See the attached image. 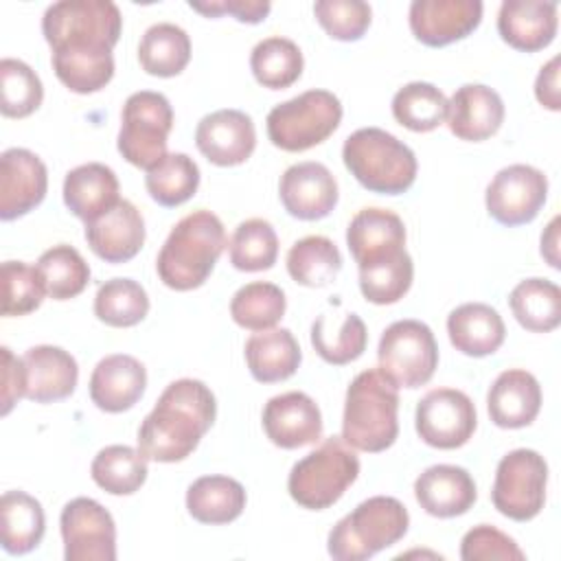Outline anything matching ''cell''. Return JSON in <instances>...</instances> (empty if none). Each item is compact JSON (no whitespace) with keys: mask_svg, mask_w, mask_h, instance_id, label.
Wrapping results in <instances>:
<instances>
[{"mask_svg":"<svg viewBox=\"0 0 561 561\" xmlns=\"http://www.w3.org/2000/svg\"><path fill=\"white\" fill-rule=\"evenodd\" d=\"M344 167L370 193L401 195L416 180V156L397 136L379 127L353 131L342 147Z\"/></svg>","mask_w":561,"mask_h":561,"instance_id":"cell-5","label":"cell"},{"mask_svg":"<svg viewBox=\"0 0 561 561\" xmlns=\"http://www.w3.org/2000/svg\"><path fill=\"white\" fill-rule=\"evenodd\" d=\"M265 436L280 449L313 445L322 436V414L318 403L298 390L272 397L263 408Z\"/></svg>","mask_w":561,"mask_h":561,"instance_id":"cell-19","label":"cell"},{"mask_svg":"<svg viewBox=\"0 0 561 561\" xmlns=\"http://www.w3.org/2000/svg\"><path fill=\"white\" fill-rule=\"evenodd\" d=\"M224 248L226 230L221 219L206 208L193 210L164 239L156 259L158 276L169 289H197L210 276Z\"/></svg>","mask_w":561,"mask_h":561,"instance_id":"cell-2","label":"cell"},{"mask_svg":"<svg viewBox=\"0 0 561 561\" xmlns=\"http://www.w3.org/2000/svg\"><path fill=\"white\" fill-rule=\"evenodd\" d=\"M0 112L7 118H26L42 105L44 88L28 64L4 57L0 61Z\"/></svg>","mask_w":561,"mask_h":561,"instance_id":"cell-45","label":"cell"},{"mask_svg":"<svg viewBox=\"0 0 561 561\" xmlns=\"http://www.w3.org/2000/svg\"><path fill=\"white\" fill-rule=\"evenodd\" d=\"M368 333L366 324L357 313H346L335 331H329L324 316H320L311 327V344L316 353L333 366H344L355 362L366 351Z\"/></svg>","mask_w":561,"mask_h":561,"instance_id":"cell-46","label":"cell"},{"mask_svg":"<svg viewBox=\"0 0 561 561\" xmlns=\"http://www.w3.org/2000/svg\"><path fill=\"white\" fill-rule=\"evenodd\" d=\"M486 410L491 421L502 430L530 425L541 410V386L524 368L502 370L489 388Z\"/></svg>","mask_w":561,"mask_h":561,"instance_id":"cell-25","label":"cell"},{"mask_svg":"<svg viewBox=\"0 0 561 561\" xmlns=\"http://www.w3.org/2000/svg\"><path fill=\"white\" fill-rule=\"evenodd\" d=\"M445 121L456 138L480 142L502 127L504 101L484 83H465L447 101Z\"/></svg>","mask_w":561,"mask_h":561,"instance_id":"cell-22","label":"cell"},{"mask_svg":"<svg viewBox=\"0 0 561 561\" xmlns=\"http://www.w3.org/2000/svg\"><path fill=\"white\" fill-rule=\"evenodd\" d=\"M147 386L145 366L125 353L105 355L90 375V399L92 403L110 414L134 408Z\"/></svg>","mask_w":561,"mask_h":561,"instance_id":"cell-24","label":"cell"},{"mask_svg":"<svg viewBox=\"0 0 561 561\" xmlns=\"http://www.w3.org/2000/svg\"><path fill=\"white\" fill-rule=\"evenodd\" d=\"M508 305L526 331L548 333L561 322V289L548 278L519 280L508 296Z\"/></svg>","mask_w":561,"mask_h":561,"instance_id":"cell-33","label":"cell"},{"mask_svg":"<svg viewBox=\"0 0 561 561\" xmlns=\"http://www.w3.org/2000/svg\"><path fill=\"white\" fill-rule=\"evenodd\" d=\"M245 489L228 476H202L186 491V511L199 524H230L245 508Z\"/></svg>","mask_w":561,"mask_h":561,"instance_id":"cell-31","label":"cell"},{"mask_svg":"<svg viewBox=\"0 0 561 561\" xmlns=\"http://www.w3.org/2000/svg\"><path fill=\"white\" fill-rule=\"evenodd\" d=\"M2 316H26L35 311L46 291L35 265L24 261H4L2 270Z\"/></svg>","mask_w":561,"mask_h":561,"instance_id":"cell-48","label":"cell"},{"mask_svg":"<svg viewBox=\"0 0 561 561\" xmlns=\"http://www.w3.org/2000/svg\"><path fill=\"white\" fill-rule=\"evenodd\" d=\"M118 199V178L101 162L79 164L64 178V204L83 224L110 210Z\"/></svg>","mask_w":561,"mask_h":561,"instance_id":"cell-29","label":"cell"},{"mask_svg":"<svg viewBox=\"0 0 561 561\" xmlns=\"http://www.w3.org/2000/svg\"><path fill=\"white\" fill-rule=\"evenodd\" d=\"M66 561H114L116 524L92 497L70 500L59 517Z\"/></svg>","mask_w":561,"mask_h":561,"instance_id":"cell-13","label":"cell"},{"mask_svg":"<svg viewBox=\"0 0 561 561\" xmlns=\"http://www.w3.org/2000/svg\"><path fill=\"white\" fill-rule=\"evenodd\" d=\"M2 364H0V414L7 416L11 408L26 397V368L24 359L15 357L9 346L0 348Z\"/></svg>","mask_w":561,"mask_h":561,"instance_id":"cell-52","label":"cell"},{"mask_svg":"<svg viewBox=\"0 0 561 561\" xmlns=\"http://www.w3.org/2000/svg\"><path fill=\"white\" fill-rule=\"evenodd\" d=\"M412 35L432 48H440L471 35L482 20L480 0H414L410 4Z\"/></svg>","mask_w":561,"mask_h":561,"instance_id":"cell-15","label":"cell"},{"mask_svg":"<svg viewBox=\"0 0 561 561\" xmlns=\"http://www.w3.org/2000/svg\"><path fill=\"white\" fill-rule=\"evenodd\" d=\"M342 121V103L329 90H307L267 114V136L283 151H307L324 142Z\"/></svg>","mask_w":561,"mask_h":561,"instance_id":"cell-8","label":"cell"},{"mask_svg":"<svg viewBox=\"0 0 561 561\" xmlns=\"http://www.w3.org/2000/svg\"><path fill=\"white\" fill-rule=\"evenodd\" d=\"M399 392L379 370H362L346 388L342 438L359 451H386L399 434Z\"/></svg>","mask_w":561,"mask_h":561,"instance_id":"cell-3","label":"cell"},{"mask_svg":"<svg viewBox=\"0 0 561 561\" xmlns=\"http://www.w3.org/2000/svg\"><path fill=\"white\" fill-rule=\"evenodd\" d=\"M346 245L357 267L388 261L405 250L403 219L388 208H362L346 228Z\"/></svg>","mask_w":561,"mask_h":561,"instance_id":"cell-21","label":"cell"},{"mask_svg":"<svg viewBox=\"0 0 561 561\" xmlns=\"http://www.w3.org/2000/svg\"><path fill=\"white\" fill-rule=\"evenodd\" d=\"M342 270L337 245L322 234L298 239L287 252V272L302 287H324Z\"/></svg>","mask_w":561,"mask_h":561,"instance_id":"cell-35","label":"cell"},{"mask_svg":"<svg viewBox=\"0 0 561 561\" xmlns=\"http://www.w3.org/2000/svg\"><path fill=\"white\" fill-rule=\"evenodd\" d=\"M392 116L410 131H432L447 116V99L434 83L412 81L392 96Z\"/></svg>","mask_w":561,"mask_h":561,"instance_id":"cell-41","label":"cell"},{"mask_svg":"<svg viewBox=\"0 0 561 561\" xmlns=\"http://www.w3.org/2000/svg\"><path fill=\"white\" fill-rule=\"evenodd\" d=\"M230 263L239 272H263L276 263L278 237L267 219L241 221L230 239Z\"/></svg>","mask_w":561,"mask_h":561,"instance_id":"cell-43","label":"cell"},{"mask_svg":"<svg viewBox=\"0 0 561 561\" xmlns=\"http://www.w3.org/2000/svg\"><path fill=\"white\" fill-rule=\"evenodd\" d=\"M302 362L300 346L289 329L256 331L245 342V364L261 383L289 379Z\"/></svg>","mask_w":561,"mask_h":561,"instance_id":"cell-30","label":"cell"},{"mask_svg":"<svg viewBox=\"0 0 561 561\" xmlns=\"http://www.w3.org/2000/svg\"><path fill=\"white\" fill-rule=\"evenodd\" d=\"M460 559L462 561H524V550L515 543L513 537L502 533L495 526L480 524L465 533L460 541Z\"/></svg>","mask_w":561,"mask_h":561,"instance_id":"cell-50","label":"cell"},{"mask_svg":"<svg viewBox=\"0 0 561 561\" xmlns=\"http://www.w3.org/2000/svg\"><path fill=\"white\" fill-rule=\"evenodd\" d=\"M188 7L206 18L234 15L239 22L259 24L267 18L272 4L267 0H208V2H188Z\"/></svg>","mask_w":561,"mask_h":561,"instance_id":"cell-51","label":"cell"},{"mask_svg":"<svg viewBox=\"0 0 561 561\" xmlns=\"http://www.w3.org/2000/svg\"><path fill=\"white\" fill-rule=\"evenodd\" d=\"M313 15L329 37L357 42L370 26V4L362 0H318Z\"/></svg>","mask_w":561,"mask_h":561,"instance_id":"cell-49","label":"cell"},{"mask_svg":"<svg viewBox=\"0 0 561 561\" xmlns=\"http://www.w3.org/2000/svg\"><path fill=\"white\" fill-rule=\"evenodd\" d=\"M548 197V178L530 164H511L500 169L486 186V213L502 226H522L533 221Z\"/></svg>","mask_w":561,"mask_h":561,"instance_id":"cell-14","label":"cell"},{"mask_svg":"<svg viewBox=\"0 0 561 561\" xmlns=\"http://www.w3.org/2000/svg\"><path fill=\"white\" fill-rule=\"evenodd\" d=\"M414 425L425 445L456 449L473 436L478 414L473 401L462 390L434 388L416 403Z\"/></svg>","mask_w":561,"mask_h":561,"instance_id":"cell-12","label":"cell"},{"mask_svg":"<svg viewBox=\"0 0 561 561\" xmlns=\"http://www.w3.org/2000/svg\"><path fill=\"white\" fill-rule=\"evenodd\" d=\"M548 462L535 449H513L497 462L491 500L513 522L537 517L546 504Z\"/></svg>","mask_w":561,"mask_h":561,"instance_id":"cell-11","label":"cell"},{"mask_svg":"<svg viewBox=\"0 0 561 561\" xmlns=\"http://www.w3.org/2000/svg\"><path fill=\"white\" fill-rule=\"evenodd\" d=\"M408 526V508L397 497L373 495L331 528L327 550L335 561H366L403 539Z\"/></svg>","mask_w":561,"mask_h":561,"instance_id":"cell-6","label":"cell"},{"mask_svg":"<svg viewBox=\"0 0 561 561\" xmlns=\"http://www.w3.org/2000/svg\"><path fill=\"white\" fill-rule=\"evenodd\" d=\"M26 399L35 403H55L70 397L77 388V359L53 344L31 346L24 353Z\"/></svg>","mask_w":561,"mask_h":561,"instance_id":"cell-27","label":"cell"},{"mask_svg":"<svg viewBox=\"0 0 561 561\" xmlns=\"http://www.w3.org/2000/svg\"><path fill=\"white\" fill-rule=\"evenodd\" d=\"M149 296L145 287L131 278H110L94 296V316L107 327L127 329L145 320Z\"/></svg>","mask_w":561,"mask_h":561,"instance_id":"cell-42","label":"cell"},{"mask_svg":"<svg viewBox=\"0 0 561 561\" xmlns=\"http://www.w3.org/2000/svg\"><path fill=\"white\" fill-rule=\"evenodd\" d=\"M123 18L110 0H59L42 18L53 55H105L121 37Z\"/></svg>","mask_w":561,"mask_h":561,"instance_id":"cell-4","label":"cell"},{"mask_svg":"<svg viewBox=\"0 0 561 561\" xmlns=\"http://www.w3.org/2000/svg\"><path fill=\"white\" fill-rule=\"evenodd\" d=\"M57 79L77 94H92L105 88L114 77V57L105 55H53Z\"/></svg>","mask_w":561,"mask_h":561,"instance_id":"cell-47","label":"cell"},{"mask_svg":"<svg viewBox=\"0 0 561 561\" xmlns=\"http://www.w3.org/2000/svg\"><path fill=\"white\" fill-rule=\"evenodd\" d=\"M559 57H552L546 66H541L537 81H535V96L537 101L552 110L559 112L561 110V92H559Z\"/></svg>","mask_w":561,"mask_h":561,"instance_id":"cell-53","label":"cell"},{"mask_svg":"<svg viewBox=\"0 0 561 561\" xmlns=\"http://www.w3.org/2000/svg\"><path fill=\"white\" fill-rule=\"evenodd\" d=\"M138 61L147 75L175 77L191 61V39L171 22L149 26L138 44Z\"/></svg>","mask_w":561,"mask_h":561,"instance_id":"cell-34","label":"cell"},{"mask_svg":"<svg viewBox=\"0 0 561 561\" xmlns=\"http://www.w3.org/2000/svg\"><path fill=\"white\" fill-rule=\"evenodd\" d=\"M414 497L427 515L449 519L465 515L476 504L478 491L465 467L432 465L416 478Z\"/></svg>","mask_w":561,"mask_h":561,"instance_id":"cell-26","label":"cell"},{"mask_svg":"<svg viewBox=\"0 0 561 561\" xmlns=\"http://www.w3.org/2000/svg\"><path fill=\"white\" fill-rule=\"evenodd\" d=\"M46 296L53 300H70L90 283V265L77 248L59 243L42 252L35 263Z\"/></svg>","mask_w":561,"mask_h":561,"instance_id":"cell-36","label":"cell"},{"mask_svg":"<svg viewBox=\"0 0 561 561\" xmlns=\"http://www.w3.org/2000/svg\"><path fill=\"white\" fill-rule=\"evenodd\" d=\"M559 217H552V221L541 232V256L548 261L550 267L559 270Z\"/></svg>","mask_w":561,"mask_h":561,"instance_id":"cell-54","label":"cell"},{"mask_svg":"<svg viewBox=\"0 0 561 561\" xmlns=\"http://www.w3.org/2000/svg\"><path fill=\"white\" fill-rule=\"evenodd\" d=\"M217 416L210 388L199 379H175L138 427V451L153 462L188 458Z\"/></svg>","mask_w":561,"mask_h":561,"instance_id":"cell-1","label":"cell"},{"mask_svg":"<svg viewBox=\"0 0 561 561\" xmlns=\"http://www.w3.org/2000/svg\"><path fill=\"white\" fill-rule=\"evenodd\" d=\"M85 241L105 263H125L145 243V219L129 199H118L110 210L85 224Z\"/></svg>","mask_w":561,"mask_h":561,"instance_id":"cell-20","label":"cell"},{"mask_svg":"<svg viewBox=\"0 0 561 561\" xmlns=\"http://www.w3.org/2000/svg\"><path fill=\"white\" fill-rule=\"evenodd\" d=\"M199 153L217 167L243 164L256 147L252 118L241 110H217L206 114L195 129Z\"/></svg>","mask_w":561,"mask_h":561,"instance_id":"cell-17","label":"cell"},{"mask_svg":"<svg viewBox=\"0 0 561 561\" xmlns=\"http://www.w3.org/2000/svg\"><path fill=\"white\" fill-rule=\"evenodd\" d=\"M357 476V454L342 436H331L291 467L287 491L298 506L324 511L344 495Z\"/></svg>","mask_w":561,"mask_h":561,"instance_id":"cell-7","label":"cell"},{"mask_svg":"<svg viewBox=\"0 0 561 561\" xmlns=\"http://www.w3.org/2000/svg\"><path fill=\"white\" fill-rule=\"evenodd\" d=\"M377 359L379 370L397 388H421L438 366V344L425 322L397 320L381 333Z\"/></svg>","mask_w":561,"mask_h":561,"instance_id":"cell-10","label":"cell"},{"mask_svg":"<svg viewBox=\"0 0 561 561\" xmlns=\"http://www.w3.org/2000/svg\"><path fill=\"white\" fill-rule=\"evenodd\" d=\"M46 530L42 504L24 491H7L0 497V539L9 554H26L39 546Z\"/></svg>","mask_w":561,"mask_h":561,"instance_id":"cell-32","label":"cell"},{"mask_svg":"<svg viewBox=\"0 0 561 561\" xmlns=\"http://www.w3.org/2000/svg\"><path fill=\"white\" fill-rule=\"evenodd\" d=\"M278 197L291 217L318 221L335 208L337 182L322 162H298L280 175Z\"/></svg>","mask_w":561,"mask_h":561,"instance_id":"cell-18","label":"cell"},{"mask_svg":"<svg viewBox=\"0 0 561 561\" xmlns=\"http://www.w3.org/2000/svg\"><path fill=\"white\" fill-rule=\"evenodd\" d=\"M173 110L162 92L140 90L127 96L121 112L118 153L134 167L149 171L167 156Z\"/></svg>","mask_w":561,"mask_h":561,"instance_id":"cell-9","label":"cell"},{"mask_svg":"<svg viewBox=\"0 0 561 561\" xmlns=\"http://www.w3.org/2000/svg\"><path fill=\"white\" fill-rule=\"evenodd\" d=\"M557 2L504 0L497 11V33L515 50H541L550 46L557 35Z\"/></svg>","mask_w":561,"mask_h":561,"instance_id":"cell-23","label":"cell"},{"mask_svg":"<svg viewBox=\"0 0 561 561\" xmlns=\"http://www.w3.org/2000/svg\"><path fill=\"white\" fill-rule=\"evenodd\" d=\"M302 53L296 42L274 35L261 39L250 55L254 79L270 90H283L296 83L302 75Z\"/></svg>","mask_w":561,"mask_h":561,"instance_id":"cell-38","label":"cell"},{"mask_svg":"<svg viewBox=\"0 0 561 561\" xmlns=\"http://www.w3.org/2000/svg\"><path fill=\"white\" fill-rule=\"evenodd\" d=\"M147 458L129 445H107L103 447L92 465V480L112 495H131L147 480Z\"/></svg>","mask_w":561,"mask_h":561,"instance_id":"cell-37","label":"cell"},{"mask_svg":"<svg viewBox=\"0 0 561 561\" xmlns=\"http://www.w3.org/2000/svg\"><path fill=\"white\" fill-rule=\"evenodd\" d=\"M447 335L454 348L462 355L486 357L504 344L506 327L491 305L465 302L449 313Z\"/></svg>","mask_w":561,"mask_h":561,"instance_id":"cell-28","label":"cell"},{"mask_svg":"<svg viewBox=\"0 0 561 561\" xmlns=\"http://www.w3.org/2000/svg\"><path fill=\"white\" fill-rule=\"evenodd\" d=\"M46 164L28 149L11 147L0 156V219L24 217L46 197Z\"/></svg>","mask_w":561,"mask_h":561,"instance_id":"cell-16","label":"cell"},{"mask_svg":"<svg viewBox=\"0 0 561 561\" xmlns=\"http://www.w3.org/2000/svg\"><path fill=\"white\" fill-rule=\"evenodd\" d=\"M359 270V289L362 296L373 305H394L399 302L412 287L414 263L408 250L397 256L373 263Z\"/></svg>","mask_w":561,"mask_h":561,"instance_id":"cell-44","label":"cell"},{"mask_svg":"<svg viewBox=\"0 0 561 561\" xmlns=\"http://www.w3.org/2000/svg\"><path fill=\"white\" fill-rule=\"evenodd\" d=\"M285 307L287 300L278 285L254 280L234 291L230 300V316L248 331H267L280 322Z\"/></svg>","mask_w":561,"mask_h":561,"instance_id":"cell-40","label":"cell"},{"mask_svg":"<svg viewBox=\"0 0 561 561\" xmlns=\"http://www.w3.org/2000/svg\"><path fill=\"white\" fill-rule=\"evenodd\" d=\"M147 193L160 206L173 208L188 202L199 186V167L186 153H167L145 175Z\"/></svg>","mask_w":561,"mask_h":561,"instance_id":"cell-39","label":"cell"}]
</instances>
